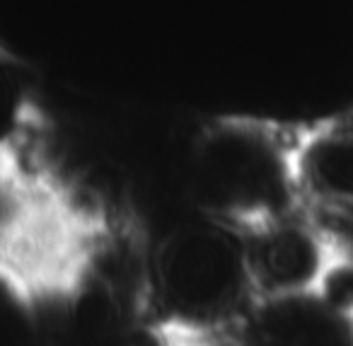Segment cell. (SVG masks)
Returning a JSON list of instances; mask_svg holds the SVG:
<instances>
[{"label": "cell", "mask_w": 353, "mask_h": 346, "mask_svg": "<svg viewBox=\"0 0 353 346\" xmlns=\"http://www.w3.org/2000/svg\"><path fill=\"white\" fill-rule=\"evenodd\" d=\"M143 293L165 341L230 329L256 302L245 233L196 211L172 223L143 257Z\"/></svg>", "instance_id": "1"}, {"label": "cell", "mask_w": 353, "mask_h": 346, "mask_svg": "<svg viewBox=\"0 0 353 346\" xmlns=\"http://www.w3.org/2000/svg\"><path fill=\"white\" fill-rule=\"evenodd\" d=\"M303 128L245 117L211 122L189 157V194L196 213L242 233L303 209L295 148Z\"/></svg>", "instance_id": "2"}, {"label": "cell", "mask_w": 353, "mask_h": 346, "mask_svg": "<svg viewBox=\"0 0 353 346\" xmlns=\"http://www.w3.org/2000/svg\"><path fill=\"white\" fill-rule=\"evenodd\" d=\"M245 240L256 300L314 293L339 247L332 233L305 209L245 233Z\"/></svg>", "instance_id": "3"}, {"label": "cell", "mask_w": 353, "mask_h": 346, "mask_svg": "<svg viewBox=\"0 0 353 346\" xmlns=\"http://www.w3.org/2000/svg\"><path fill=\"white\" fill-rule=\"evenodd\" d=\"M39 293L0 269V346H39Z\"/></svg>", "instance_id": "4"}, {"label": "cell", "mask_w": 353, "mask_h": 346, "mask_svg": "<svg viewBox=\"0 0 353 346\" xmlns=\"http://www.w3.org/2000/svg\"><path fill=\"white\" fill-rule=\"evenodd\" d=\"M32 124V107L15 73L10 56L0 51V148L25 143Z\"/></svg>", "instance_id": "5"}]
</instances>
